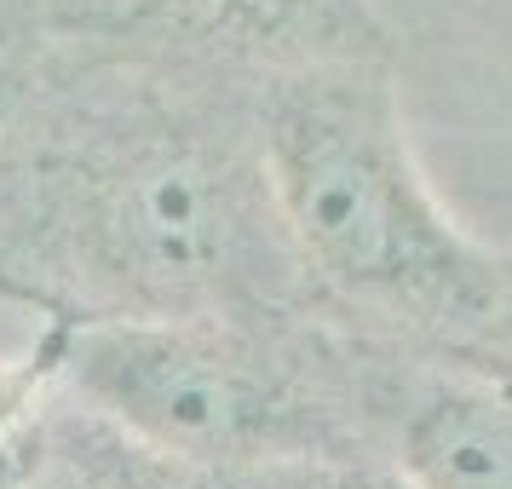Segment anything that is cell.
<instances>
[{
  "label": "cell",
  "instance_id": "7",
  "mask_svg": "<svg viewBox=\"0 0 512 489\" xmlns=\"http://www.w3.org/2000/svg\"><path fill=\"white\" fill-rule=\"evenodd\" d=\"M47 52H52V41L41 29L35 0H0V139L18 121L29 87L47 70Z\"/></svg>",
  "mask_w": 512,
  "mask_h": 489
},
{
  "label": "cell",
  "instance_id": "9",
  "mask_svg": "<svg viewBox=\"0 0 512 489\" xmlns=\"http://www.w3.org/2000/svg\"><path fill=\"white\" fill-rule=\"evenodd\" d=\"M507 363H512V248H507V311H501V334L478 357V369H507Z\"/></svg>",
  "mask_w": 512,
  "mask_h": 489
},
{
  "label": "cell",
  "instance_id": "4",
  "mask_svg": "<svg viewBox=\"0 0 512 489\" xmlns=\"http://www.w3.org/2000/svg\"><path fill=\"white\" fill-rule=\"evenodd\" d=\"M58 52L259 87L340 58H392L374 0H35Z\"/></svg>",
  "mask_w": 512,
  "mask_h": 489
},
{
  "label": "cell",
  "instance_id": "8",
  "mask_svg": "<svg viewBox=\"0 0 512 489\" xmlns=\"http://www.w3.org/2000/svg\"><path fill=\"white\" fill-rule=\"evenodd\" d=\"M242 489H420V484L386 455H340V461L271 466V472L242 478Z\"/></svg>",
  "mask_w": 512,
  "mask_h": 489
},
{
  "label": "cell",
  "instance_id": "10",
  "mask_svg": "<svg viewBox=\"0 0 512 489\" xmlns=\"http://www.w3.org/2000/svg\"><path fill=\"white\" fill-rule=\"evenodd\" d=\"M489 374H501V380H512V363H507V369H489Z\"/></svg>",
  "mask_w": 512,
  "mask_h": 489
},
{
  "label": "cell",
  "instance_id": "5",
  "mask_svg": "<svg viewBox=\"0 0 512 489\" xmlns=\"http://www.w3.org/2000/svg\"><path fill=\"white\" fill-rule=\"evenodd\" d=\"M363 409L374 455L420 489H512V380L363 340Z\"/></svg>",
  "mask_w": 512,
  "mask_h": 489
},
{
  "label": "cell",
  "instance_id": "1",
  "mask_svg": "<svg viewBox=\"0 0 512 489\" xmlns=\"http://www.w3.org/2000/svg\"><path fill=\"white\" fill-rule=\"evenodd\" d=\"M0 300L52 328L317 317L254 87L52 47L0 139Z\"/></svg>",
  "mask_w": 512,
  "mask_h": 489
},
{
  "label": "cell",
  "instance_id": "6",
  "mask_svg": "<svg viewBox=\"0 0 512 489\" xmlns=\"http://www.w3.org/2000/svg\"><path fill=\"white\" fill-rule=\"evenodd\" d=\"M0 374H12L0 380V489H242L70 392L41 334Z\"/></svg>",
  "mask_w": 512,
  "mask_h": 489
},
{
  "label": "cell",
  "instance_id": "3",
  "mask_svg": "<svg viewBox=\"0 0 512 489\" xmlns=\"http://www.w3.org/2000/svg\"><path fill=\"white\" fill-rule=\"evenodd\" d=\"M58 380L156 449L225 478L374 455L363 334L323 317H173L52 328Z\"/></svg>",
  "mask_w": 512,
  "mask_h": 489
},
{
  "label": "cell",
  "instance_id": "2",
  "mask_svg": "<svg viewBox=\"0 0 512 489\" xmlns=\"http://www.w3.org/2000/svg\"><path fill=\"white\" fill-rule=\"evenodd\" d=\"M271 202L317 317L380 346L478 363L507 311V248L449 213L409 139L392 58L254 87Z\"/></svg>",
  "mask_w": 512,
  "mask_h": 489
}]
</instances>
